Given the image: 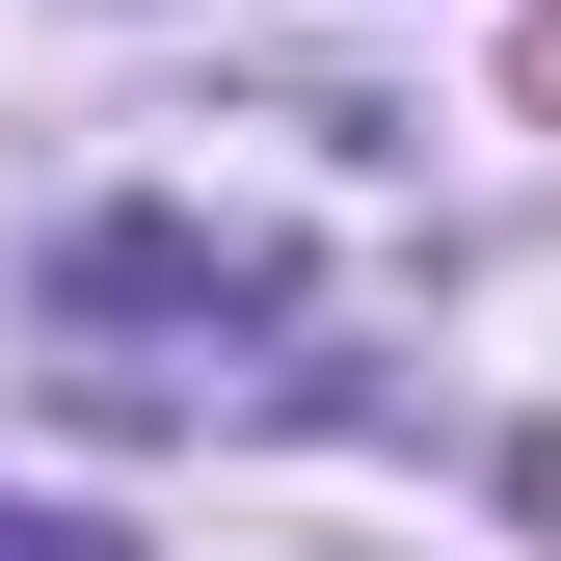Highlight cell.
Instances as JSON below:
<instances>
[{"instance_id":"cell-1","label":"cell","mask_w":561,"mask_h":561,"mask_svg":"<svg viewBox=\"0 0 561 561\" xmlns=\"http://www.w3.org/2000/svg\"><path fill=\"white\" fill-rule=\"evenodd\" d=\"M54 375L81 401H295V295L187 215H107V241H54Z\"/></svg>"},{"instance_id":"cell-2","label":"cell","mask_w":561,"mask_h":561,"mask_svg":"<svg viewBox=\"0 0 561 561\" xmlns=\"http://www.w3.org/2000/svg\"><path fill=\"white\" fill-rule=\"evenodd\" d=\"M0 561H134V535L107 508H0Z\"/></svg>"}]
</instances>
